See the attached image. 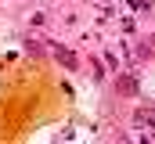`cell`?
<instances>
[{
	"label": "cell",
	"mask_w": 155,
	"mask_h": 144,
	"mask_svg": "<svg viewBox=\"0 0 155 144\" xmlns=\"http://www.w3.org/2000/svg\"><path fill=\"white\" fill-rule=\"evenodd\" d=\"M116 90H119V94H126V97H134V94H137V79H134V76H119Z\"/></svg>",
	"instance_id": "obj_1"
},
{
	"label": "cell",
	"mask_w": 155,
	"mask_h": 144,
	"mask_svg": "<svg viewBox=\"0 0 155 144\" xmlns=\"http://www.w3.org/2000/svg\"><path fill=\"white\" fill-rule=\"evenodd\" d=\"M54 54H58V61H61L65 69H76V65H79L76 54H72V51H65V47H54Z\"/></svg>",
	"instance_id": "obj_2"
},
{
	"label": "cell",
	"mask_w": 155,
	"mask_h": 144,
	"mask_svg": "<svg viewBox=\"0 0 155 144\" xmlns=\"http://www.w3.org/2000/svg\"><path fill=\"white\" fill-rule=\"evenodd\" d=\"M137 126H148V130H155V112H137Z\"/></svg>",
	"instance_id": "obj_3"
},
{
	"label": "cell",
	"mask_w": 155,
	"mask_h": 144,
	"mask_svg": "<svg viewBox=\"0 0 155 144\" xmlns=\"http://www.w3.org/2000/svg\"><path fill=\"white\" fill-rule=\"evenodd\" d=\"M152 43H155V36H152Z\"/></svg>",
	"instance_id": "obj_4"
}]
</instances>
